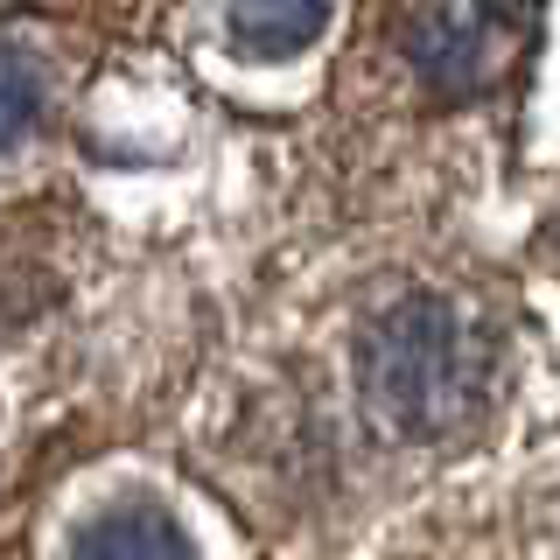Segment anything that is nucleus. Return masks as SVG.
<instances>
[{
  "instance_id": "5",
  "label": "nucleus",
  "mask_w": 560,
  "mask_h": 560,
  "mask_svg": "<svg viewBox=\"0 0 560 560\" xmlns=\"http://www.w3.org/2000/svg\"><path fill=\"white\" fill-rule=\"evenodd\" d=\"M35 113H43V84L14 57H0V148H14V140L35 127Z\"/></svg>"
},
{
  "instance_id": "3",
  "label": "nucleus",
  "mask_w": 560,
  "mask_h": 560,
  "mask_svg": "<svg viewBox=\"0 0 560 560\" xmlns=\"http://www.w3.org/2000/svg\"><path fill=\"white\" fill-rule=\"evenodd\" d=\"M70 560H189V539H183V525L168 512H154V504H119V512L84 525Z\"/></svg>"
},
{
  "instance_id": "4",
  "label": "nucleus",
  "mask_w": 560,
  "mask_h": 560,
  "mask_svg": "<svg viewBox=\"0 0 560 560\" xmlns=\"http://www.w3.org/2000/svg\"><path fill=\"white\" fill-rule=\"evenodd\" d=\"M329 0H232V43L253 57H294L308 35H323Z\"/></svg>"
},
{
  "instance_id": "2",
  "label": "nucleus",
  "mask_w": 560,
  "mask_h": 560,
  "mask_svg": "<svg viewBox=\"0 0 560 560\" xmlns=\"http://www.w3.org/2000/svg\"><path fill=\"white\" fill-rule=\"evenodd\" d=\"M393 43L434 92H490L518 63L525 8L518 0H399Z\"/></svg>"
},
{
  "instance_id": "1",
  "label": "nucleus",
  "mask_w": 560,
  "mask_h": 560,
  "mask_svg": "<svg viewBox=\"0 0 560 560\" xmlns=\"http://www.w3.org/2000/svg\"><path fill=\"white\" fill-rule=\"evenodd\" d=\"M358 378L364 407L385 428L428 442V434H448L455 420H469L483 385V350L448 302H399L364 329Z\"/></svg>"
}]
</instances>
